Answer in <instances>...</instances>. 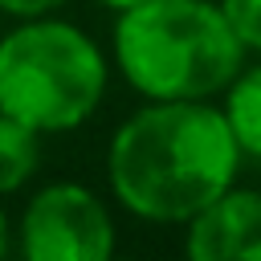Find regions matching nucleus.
I'll return each mask as SVG.
<instances>
[{
  "mask_svg": "<svg viewBox=\"0 0 261 261\" xmlns=\"http://www.w3.org/2000/svg\"><path fill=\"white\" fill-rule=\"evenodd\" d=\"M241 147L212 98L139 106L106 147L114 200L151 224H188L237 184Z\"/></svg>",
  "mask_w": 261,
  "mask_h": 261,
  "instance_id": "f257e3e1",
  "label": "nucleus"
},
{
  "mask_svg": "<svg viewBox=\"0 0 261 261\" xmlns=\"http://www.w3.org/2000/svg\"><path fill=\"white\" fill-rule=\"evenodd\" d=\"M245 53L220 0H143L114 20V65L147 102L220 98Z\"/></svg>",
  "mask_w": 261,
  "mask_h": 261,
  "instance_id": "f03ea898",
  "label": "nucleus"
},
{
  "mask_svg": "<svg viewBox=\"0 0 261 261\" xmlns=\"http://www.w3.org/2000/svg\"><path fill=\"white\" fill-rule=\"evenodd\" d=\"M106 82V53L69 20L29 16L0 37V110L41 135L82 126L102 106Z\"/></svg>",
  "mask_w": 261,
  "mask_h": 261,
  "instance_id": "7ed1b4c3",
  "label": "nucleus"
},
{
  "mask_svg": "<svg viewBox=\"0 0 261 261\" xmlns=\"http://www.w3.org/2000/svg\"><path fill=\"white\" fill-rule=\"evenodd\" d=\"M16 249L29 261H106L114 253L110 208L86 184H45L20 212Z\"/></svg>",
  "mask_w": 261,
  "mask_h": 261,
  "instance_id": "20e7f679",
  "label": "nucleus"
},
{
  "mask_svg": "<svg viewBox=\"0 0 261 261\" xmlns=\"http://www.w3.org/2000/svg\"><path fill=\"white\" fill-rule=\"evenodd\" d=\"M192 261H261V192L228 188L184 224Z\"/></svg>",
  "mask_w": 261,
  "mask_h": 261,
  "instance_id": "39448f33",
  "label": "nucleus"
},
{
  "mask_svg": "<svg viewBox=\"0 0 261 261\" xmlns=\"http://www.w3.org/2000/svg\"><path fill=\"white\" fill-rule=\"evenodd\" d=\"M220 110L228 118V130H232L241 155L261 163V65H245L228 82Z\"/></svg>",
  "mask_w": 261,
  "mask_h": 261,
  "instance_id": "423d86ee",
  "label": "nucleus"
},
{
  "mask_svg": "<svg viewBox=\"0 0 261 261\" xmlns=\"http://www.w3.org/2000/svg\"><path fill=\"white\" fill-rule=\"evenodd\" d=\"M41 163V130L0 110V196L20 192Z\"/></svg>",
  "mask_w": 261,
  "mask_h": 261,
  "instance_id": "0eeeda50",
  "label": "nucleus"
},
{
  "mask_svg": "<svg viewBox=\"0 0 261 261\" xmlns=\"http://www.w3.org/2000/svg\"><path fill=\"white\" fill-rule=\"evenodd\" d=\"M232 33L249 53H261V0H220Z\"/></svg>",
  "mask_w": 261,
  "mask_h": 261,
  "instance_id": "6e6552de",
  "label": "nucleus"
},
{
  "mask_svg": "<svg viewBox=\"0 0 261 261\" xmlns=\"http://www.w3.org/2000/svg\"><path fill=\"white\" fill-rule=\"evenodd\" d=\"M69 0H0V12L12 20H29V16H53Z\"/></svg>",
  "mask_w": 261,
  "mask_h": 261,
  "instance_id": "1a4fd4ad",
  "label": "nucleus"
},
{
  "mask_svg": "<svg viewBox=\"0 0 261 261\" xmlns=\"http://www.w3.org/2000/svg\"><path fill=\"white\" fill-rule=\"evenodd\" d=\"M8 253H12V224H8V212L0 204V257H8Z\"/></svg>",
  "mask_w": 261,
  "mask_h": 261,
  "instance_id": "9d476101",
  "label": "nucleus"
},
{
  "mask_svg": "<svg viewBox=\"0 0 261 261\" xmlns=\"http://www.w3.org/2000/svg\"><path fill=\"white\" fill-rule=\"evenodd\" d=\"M110 12H126V8H135V4H143V0H102Z\"/></svg>",
  "mask_w": 261,
  "mask_h": 261,
  "instance_id": "9b49d317",
  "label": "nucleus"
}]
</instances>
